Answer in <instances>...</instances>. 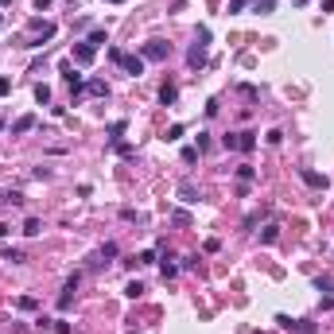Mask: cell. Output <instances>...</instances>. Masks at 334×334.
I'll return each instance as SVG.
<instances>
[{
    "label": "cell",
    "mask_w": 334,
    "mask_h": 334,
    "mask_svg": "<svg viewBox=\"0 0 334 334\" xmlns=\"http://www.w3.org/2000/svg\"><path fill=\"white\" fill-rule=\"evenodd\" d=\"M167 55H171V43H160V39L144 43V51H140V58H148V62H164Z\"/></svg>",
    "instance_id": "obj_1"
},
{
    "label": "cell",
    "mask_w": 334,
    "mask_h": 334,
    "mask_svg": "<svg viewBox=\"0 0 334 334\" xmlns=\"http://www.w3.org/2000/svg\"><path fill=\"white\" fill-rule=\"evenodd\" d=\"M206 39H210V31H206V27H198V43H194V47H191V55H187L191 66H202V62H206Z\"/></svg>",
    "instance_id": "obj_2"
},
{
    "label": "cell",
    "mask_w": 334,
    "mask_h": 334,
    "mask_svg": "<svg viewBox=\"0 0 334 334\" xmlns=\"http://www.w3.org/2000/svg\"><path fill=\"white\" fill-rule=\"evenodd\" d=\"M225 148H237V152H253V148H257V136H253V132H233V136H225Z\"/></svg>",
    "instance_id": "obj_3"
},
{
    "label": "cell",
    "mask_w": 334,
    "mask_h": 334,
    "mask_svg": "<svg viewBox=\"0 0 334 334\" xmlns=\"http://www.w3.org/2000/svg\"><path fill=\"white\" fill-rule=\"evenodd\" d=\"M276 323L284 327V331H295V334H315V327H311V323H303V319H287V315H276Z\"/></svg>",
    "instance_id": "obj_4"
},
{
    "label": "cell",
    "mask_w": 334,
    "mask_h": 334,
    "mask_svg": "<svg viewBox=\"0 0 334 334\" xmlns=\"http://www.w3.org/2000/svg\"><path fill=\"white\" fill-rule=\"evenodd\" d=\"M120 66H124V74H132V78L144 74V58L140 55H120Z\"/></svg>",
    "instance_id": "obj_5"
},
{
    "label": "cell",
    "mask_w": 334,
    "mask_h": 334,
    "mask_svg": "<svg viewBox=\"0 0 334 334\" xmlns=\"http://www.w3.org/2000/svg\"><path fill=\"white\" fill-rule=\"evenodd\" d=\"M94 55H97V47H94V43H74V62H82V66H86V62H94Z\"/></svg>",
    "instance_id": "obj_6"
},
{
    "label": "cell",
    "mask_w": 334,
    "mask_h": 334,
    "mask_svg": "<svg viewBox=\"0 0 334 334\" xmlns=\"http://www.w3.org/2000/svg\"><path fill=\"white\" fill-rule=\"evenodd\" d=\"M74 291H78V276H70V280H66V287H62V295H58V307H62V311L70 307V299H74Z\"/></svg>",
    "instance_id": "obj_7"
},
{
    "label": "cell",
    "mask_w": 334,
    "mask_h": 334,
    "mask_svg": "<svg viewBox=\"0 0 334 334\" xmlns=\"http://www.w3.org/2000/svg\"><path fill=\"white\" fill-rule=\"evenodd\" d=\"M31 35H39V43H43V39H51V35H55V24H43V20H31Z\"/></svg>",
    "instance_id": "obj_8"
},
{
    "label": "cell",
    "mask_w": 334,
    "mask_h": 334,
    "mask_svg": "<svg viewBox=\"0 0 334 334\" xmlns=\"http://www.w3.org/2000/svg\"><path fill=\"white\" fill-rule=\"evenodd\" d=\"M303 183H307V187H319V191H327V187H331V179H327V175H319V171H303Z\"/></svg>",
    "instance_id": "obj_9"
},
{
    "label": "cell",
    "mask_w": 334,
    "mask_h": 334,
    "mask_svg": "<svg viewBox=\"0 0 334 334\" xmlns=\"http://www.w3.org/2000/svg\"><path fill=\"white\" fill-rule=\"evenodd\" d=\"M62 78H66V82H70V86H74V94H78V90H82V74H78V70H74V66H70V62H62Z\"/></svg>",
    "instance_id": "obj_10"
},
{
    "label": "cell",
    "mask_w": 334,
    "mask_h": 334,
    "mask_svg": "<svg viewBox=\"0 0 334 334\" xmlns=\"http://www.w3.org/2000/svg\"><path fill=\"white\" fill-rule=\"evenodd\" d=\"M175 97H179V86H175V82H164V90H160V101H164V105H175Z\"/></svg>",
    "instance_id": "obj_11"
},
{
    "label": "cell",
    "mask_w": 334,
    "mask_h": 334,
    "mask_svg": "<svg viewBox=\"0 0 334 334\" xmlns=\"http://www.w3.org/2000/svg\"><path fill=\"white\" fill-rule=\"evenodd\" d=\"M31 128H35V117H31V113H27V117H20V120L12 124V132H16V136H20V132H31Z\"/></svg>",
    "instance_id": "obj_12"
},
{
    "label": "cell",
    "mask_w": 334,
    "mask_h": 334,
    "mask_svg": "<svg viewBox=\"0 0 334 334\" xmlns=\"http://www.w3.org/2000/svg\"><path fill=\"white\" fill-rule=\"evenodd\" d=\"M179 194H183V202H198V191H194V183H183V187H179Z\"/></svg>",
    "instance_id": "obj_13"
},
{
    "label": "cell",
    "mask_w": 334,
    "mask_h": 334,
    "mask_svg": "<svg viewBox=\"0 0 334 334\" xmlns=\"http://www.w3.org/2000/svg\"><path fill=\"white\" fill-rule=\"evenodd\" d=\"M90 94H94V97H105V94H109V86H105L101 78H94V82H90Z\"/></svg>",
    "instance_id": "obj_14"
},
{
    "label": "cell",
    "mask_w": 334,
    "mask_h": 334,
    "mask_svg": "<svg viewBox=\"0 0 334 334\" xmlns=\"http://www.w3.org/2000/svg\"><path fill=\"white\" fill-rule=\"evenodd\" d=\"M276 237H280V225H264V233H261V241H264V245H272Z\"/></svg>",
    "instance_id": "obj_15"
},
{
    "label": "cell",
    "mask_w": 334,
    "mask_h": 334,
    "mask_svg": "<svg viewBox=\"0 0 334 334\" xmlns=\"http://www.w3.org/2000/svg\"><path fill=\"white\" fill-rule=\"evenodd\" d=\"M4 261H8V264H24V253H20V249H4Z\"/></svg>",
    "instance_id": "obj_16"
},
{
    "label": "cell",
    "mask_w": 334,
    "mask_h": 334,
    "mask_svg": "<svg viewBox=\"0 0 334 334\" xmlns=\"http://www.w3.org/2000/svg\"><path fill=\"white\" fill-rule=\"evenodd\" d=\"M124 295H128V299H140V295H144V284H136V280H132V284L124 287Z\"/></svg>",
    "instance_id": "obj_17"
},
{
    "label": "cell",
    "mask_w": 334,
    "mask_h": 334,
    "mask_svg": "<svg viewBox=\"0 0 334 334\" xmlns=\"http://www.w3.org/2000/svg\"><path fill=\"white\" fill-rule=\"evenodd\" d=\"M86 43H94V47H101V43H105V31H101V27H94V31H90V39H86Z\"/></svg>",
    "instance_id": "obj_18"
},
{
    "label": "cell",
    "mask_w": 334,
    "mask_h": 334,
    "mask_svg": "<svg viewBox=\"0 0 334 334\" xmlns=\"http://www.w3.org/2000/svg\"><path fill=\"white\" fill-rule=\"evenodd\" d=\"M35 101L47 105V101H51V90H47V86H35Z\"/></svg>",
    "instance_id": "obj_19"
},
{
    "label": "cell",
    "mask_w": 334,
    "mask_h": 334,
    "mask_svg": "<svg viewBox=\"0 0 334 334\" xmlns=\"http://www.w3.org/2000/svg\"><path fill=\"white\" fill-rule=\"evenodd\" d=\"M24 233L35 237V233H39V218H27V222H24Z\"/></svg>",
    "instance_id": "obj_20"
},
{
    "label": "cell",
    "mask_w": 334,
    "mask_h": 334,
    "mask_svg": "<svg viewBox=\"0 0 334 334\" xmlns=\"http://www.w3.org/2000/svg\"><path fill=\"white\" fill-rule=\"evenodd\" d=\"M4 202H8V206H20V202H24V194H20V191H8V194H4Z\"/></svg>",
    "instance_id": "obj_21"
},
{
    "label": "cell",
    "mask_w": 334,
    "mask_h": 334,
    "mask_svg": "<svg viewBox=\"0 0 334 334\" xmlns=\"http://www.w3.org/2000/svg\"><path fill=\"white\" fill-rule=\"evenodd\" d=\"M198 160V148H183V164H194Z\"/></svg>",
    "instance_id": "obj_22"
},
{
    "label": "cell",
    "mask_w": 334,
    "mask_h": 334,
    "mask_svg": "<svg viewBox=\"0 0 334 334\" xmlns=\"http://www.w3.org/2000/svg\"><path fill=\"white\" fill-rule=\"evenodd\" d=\"M152 261H156V253H152V249H144V253L136 257V264H152Z\"/></svg>",
    "instance_id": "obj_23"
},
{
    "label": "cell",
    "mask_w": 334,
    "mask_h": 334,
    "mask_svg": "<svg viewBox=\"0 0 334 334\" xmlns=\"http://www.w3.org/2000/svg\"><path fill=\"white\" fill-rule=\"evenodd\" d=\"M179 136H183V124H171V128H167V136H164V140H179Z\"/></svg>",
    "instance_id": "obj_24"
},
{
    "label": "cell",
    "mask_w": 334,
    "mask_h": 334,
    "mask_svg": "<svg viewBox=\"0 0 334 334\" xmlns=\"http://www.w3.org/2000/svg\"><path fill=\"white\" fill-rule=\"evenodd\" d=\"M120 132H124V120H117V124H109V140H117Z\"/></svg>",
    "instance_id": "obj_25"
},
{
    "label": "cell",
    "mask_w": 334,
    "mask_h": 334,
    "mask_svg": "<svg viewBox=\"0 0 334 334\" xmlns=\"http://www.w3.org/2000/svg\"><path fill=\"white\" fill-rule=\"evenodd\" d=\"M253 0H229V12H241V8H249Z\"/></svg>",
    "instance_id": "obj_26"
},
{
    "label": "cell",
    "mask_w": 334,
    "mask_h": 334,
    "mask_svg": "<svg viewBox=\"0 0 334 334\" xmlns=\"http://www.w3.org/2000/svg\"><path fill=\"white\" fill-rule=\"evenodd\" d=\"M272 8H276V0H261L257 4V12H272Z\"/></svg>",
    "instance_id": "obj_27"
},
{
    "label": "cell",
    "mask_w": 334,
    "mask_h": 334,
    "mask_svg": "<svg viewBox=\"0 0 334 334\" xmlns=\"http://www.w3.org/2000/svg\"><path fill=\"white\" fill-rule=\"evenodd\" d=\"M8 90H12V82H8V78H0V97H4Z\"/></svg>",
    "instance_id": "obj_28"
},
{
    "label": "cell",
    "mask_w": 334,
    "mask_h": 334,
    "mask_svg": "<svg viewBox=\"0 0 334 334\" xmlns=\"http://www.w3.org/2000/svg\"><path fill=\"white\" fill-rule=\"evenodd\" d=\"M47 4H55V0H35V8H39V12H43V8H47Z\"/></svg>",
    "instance_id": "obj_29"
},
{
    "label": "cell",
    "mask_w": 334,
    "mask_h": 334,
    "mask_svg": "<svg viewBox=\"0 0 334 334\" xmlns=\"http://www.w3.org/2000/svg\"><path fill=\"white\" fill-rule=\"evenodd\" d=\"M291 4H295V8H303V4H307V0H291Z\"/></svg>",
    "instance_id": "obj_30"
},
{
    "label": "cell",
    "mask_w": 334,
    "mask_h": 334,
    "mask_svg": "<svg viewBox=\"0 0 334 334\" xmlns=\"http://www.w3.org/2000/svg\"><path fill=\"white\" fill-rule=\"evenodd\" d=\"M109 4H120V0H109Z\"/></svg>",
    "instance_id": "obj_31"
},
{
    "label": "cell",
    "mask_w": 334,
    "mask_h": 334,
    "mask_svg": "<svg viewBox=\"0 0 334 334\" xmlns=\"http://www.w3.org/2000/svg\"><path fill=\"white\" fill-rule=\"evenodd\" d=\"M0 128H4V120H0Z\"/></svg>",
    "instance_id": "obj_32"
},
{
    "label": "cell",
    "mask_w": 334,
    "mask_h": 334,
    "mask_svg": "<svg viewBox=\"0 0 334 334\" xmlns=\"http://www.w3.org/2000/svg\"><path fill=\"white\" fill-rule=\"evenodd\" d=\"M0 20H4V16H0Z\"/></svg>",
    "instance_id": "obj_33"
}]
</instances>
